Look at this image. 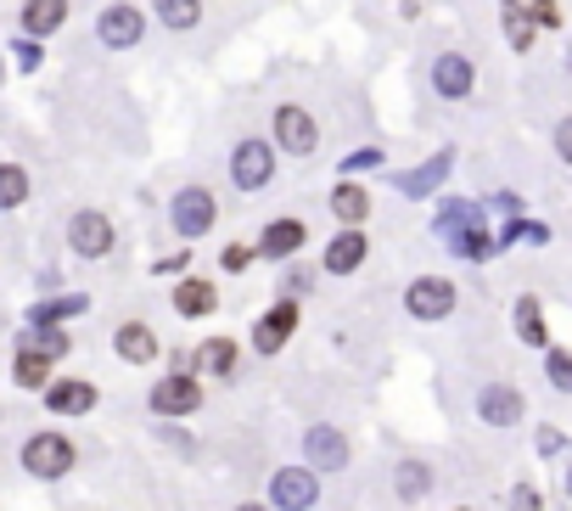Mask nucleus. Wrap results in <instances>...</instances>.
Returning a JSON list of instances; mask_svg holds the SVG:
<instances>
[{
    "label": "nucleus",
    "mask_w": 572,
    "mask_h": 511,
    "mask_svg": "<svg viewBox=\"0 0 572 511\" xmlns=\"http://www.w3.org/2000/svg\"><path fill=\"white\" fill-rule=\"evenodd\" d=\"M74 461H79V450H74V438H67V433H34L23 444V472L46 477V484H51V477H67Z\"/></svg>",
    "instance_id": "obj_1"
},
{
    "label": "nucleus",
    "mask_w": 572,
    "mask_h": 511,
    "mask_svg": "<svg viewBox=\"0 0 572 511\" xmlns=\"http://www.w3.org/2000/svg\"><path fill=\"white\" fill-rule=\"evenodd\" d=\"M471 219H478V214H471L466 203H444V208H437V237H444L460 259H488L494 242H488V231L471 226Z\"/></svg>",
    "instance_id": "obj_2"
},
{
    "label": "nucleus",
    "mask_w": 572,
    "mask_h": 511,
    "mask_svg": "<svg viewBox=\"0 0 572 511\" xmlns=\"http://www.w3.org/2000/svg\"><path fill=\"white\" fill-rule=\"evenodd\" d=\"M404 309H410L416 321H444L455 309V281L449 276H416L404 286Z\"/></svg>",
    "instance_id": "obj_3"
},
{
    "label": "nucleus",
    "mask_w": 572,
    "mask_h": 511,
    "mask_svg": "<svg viewBox=\"0 0 572 511\" xmlns=\"http://www.w3.org/2000/svg\"><path fill=\"white\" fill-rule=\"evenodd\" d=\"M230 180L242 186V191L269 186V180H276V146L258 141V136H253V141H242V146L230 152Z\"/></svg>",
    "instance_id": "obj_4"
},
{
    "label": "nucleus",
    "mask_w": 572,
    "mask_h": 511,
    "mask_svg": "<svg viewBox=\"0 0 572 511\" xmlns=\"http://www.w3.org/2000/svg\"><path fill=\"white\" fill-rule=\"evenodd\" d=\"M276 141H281V152H292V157H309V152L320 146V124H315V113H309V107H297V102L276 107Z\"/></svg>",
    "instance_id": "obj_5"
},
{
    "label": "nucleus",
    "mask_w": 572,
    "mask_h": 511,
    "mask_svg": "<svg viewBox=\"0 0 572 511\" xmlns=\"http://www.w3.org/2000/svg\"><path fill=\"white\" fill-rule=\"evenodd\" d=\"M67 242H74L79 259H107L113 253V219L101 208H79L74 226H67Z\"/></svg>",
    "instance_id": "obj_6"
},
{
    "label": "nucleus",
    "mask_w": 572,
    "mask_h": 511,
    "mask_svg": "<svg viewBox=\"0 0 572 511\" xmlns=\"http://www.w3.org/2000/svg\"><path fill=\"white\" fill-rule=\"evenodd\" d=\"M269 495H276L281 511H309L320 500V477H315V467H281L269 477Z\"/></svg>",
    "instance_id": "obj_7"
},
{
    "label": "nucleus",
    "mask_w": 572,
    "mask_h": 511,
    "mask_svg": "<svg viewBox=\"0 0 572 511\" xmlns=\"http://www.w3.org/2000/svg\"><path fill=\"white\" fill-rule=\"evenodd\" d=\"M168 214H175V231H180V237H202V231H214V219H219V203H214V191H202V186H186Z\"/></svg>",
    "instance_id": "obj_8"
},
{
    "label": "nucleus",
    "mask_w": 572,
    "mask_h": 511,
    "mask_svg": "<svg viewBox=\"0 0 572 511\" xmlns=\"http://www.w3.org/2000/svg\"><path fill=\"white\" fill-rule=\"evenodd\" d=\"M297 298H281L276 309H264L258 315V327H253V343H258V355H281L287 348V337L297 332Z\"/></svg>",
    "instance_id": "obj_9"
},
{
    "label": "nucleus",
    "mask_w": 572,
    "mask_h": 511,
    "mask_svg": "<svg viewBox=\"0 0 572 511\" xmlns=\"http://www.w3.org/2000/svg\"><path fill=\"white\" fill-rule=\"evenodd\" d=\"M152 410L157 417H191V410H202V382L196 376H163L152 388Z\"/></svg>",
    "instance_id": "obj_10"
},
{
    "label": "nucleus",
    "mask_w": 572,
    "mask_h": 511,
    "mask_svg": "<svg viewBox=\"0 0 572 511\" xmlns=\"http://www.w3.org/2000/svg\"><path fill=\"white\" fill-rule=\"evenodd\" d=\"M96 28H101V46L124 51V46H135V40L147 35V17H141V7H129V0H124V7H107V12H101Z\"/></svg>",
    "instance_id": "obj_11"
},
{
    "label": "nucleus",
    "mask_w": 572,
    "mask_h": 511,
    "mask_svg": "<svg viewBox=\"0 0 572 511\" xmlns=\"http://www.w3.org/2000/svg\"><path fill=\"white\" fill-rule=\"evenodd\" d=\"M478 417L488 427H517L522 422V394L511 388V382H488V388L478 394Z\"/></svg>",
    "instance_id": "obj_12"
},
{
    "label": "nucleus",
    "mask_w": 572,
    "mask_h": 511,
    "mask_svg": "<svg viewBox=\"0 0 572 511\" xmlns=\"http://www.w3.org/2000/svg\"><path fill=\"white\" fill-rule=\"evenodd\" d=\"M303 456H309L315 472H336V467H348V438L336 427H309L303 433Z\"/></svg>",
    "instance_id": "obj_13"
},
{
    "label": "nucleus",
    "mask_w": 572,
    "mask_h": 511,
    "mask_svg": "<svg viewBox=\"0 0 572 511\" xmlns=\"http://www.w3.org/2000/svg\"><path fill=\"white\" fill-rule=\"evenodd\" d=\"M432 85H437V95H449V102H460V95H471V85H478V74H471V56H460V51H444L432 62Z\"/></svg>",
    "instance_id": "obj_14"
},
{
    "label": "nucleus",
    "mask_w": 572,
    "mask_h": 511,
    "mask_svg": "<svg viewBox=\"0 0 572 511\" xmlns=\"http://www.w3.org/2000/svg\"><path fill=\"white\" fill-rule=\"evenodd\" d=\"M303 242H309V226H303V219H269L264 237H258V253L264 259H292V253H303Z\"/></svg>",
    "instance_id": "obj_15"
},
{
    "label": "nucleus",
    "mask_w": 572,
    "mask_h": 511,
    "mask_svg": "<svg viewBox=\"0 0 572 511\" xmlns=\"http://www.w3.org/2000/svg\"><path fill=\"white\" fill-rule=\"evenodd\" d=\"M113 348H118V360H129V366H152L157 360V332L147 321H124L113 332Z\"/></svg>",
    "instance_id": "obj_16"
},
{
    "label": "nucleus",
    "mask_w": 572,
    "mask_h": 511,
    "mask_svg": "<svg viewBox=\"0 0 572 511\" xmlns=\"http://www.w3.org/2000/svg\"><path fill=\"white\" fill-rule=\"evenodd\" d=\"M46 405L56 417H85V410H96V388L85 376H67V382H51L46 388Z\"/></svg>",
    "instance_id": "obj_17"
},
{
    "label": "nucleus",
    "mask_w": 572,
    "mask_h": 511,
    "mask_svg": "<svg viewBox=\"0 0 572 511\" xmlns=\"http://www.w3.org/2000/svg\"><path fill=\"white\" fill-rule=\"evenodd\" d=\"M365 253H370V247H365L359 231H336L331 247H326V270H331V276H348V270L365 265Z\"/></svg>",
    "instance_id": "obj_18"
},
{
    "label": "nucleus",
    "mask_w": 572,
    "mask_h": 511,
    "mask_svg": "<svg viewBox=\"0 0 572 511\" xmlns=\"http://www.w3.org/2000/svg\"><path fill=\"white\" fill-rule=\"evenodd\" d=\"M219 293H214V281H180L175 286V309L186 315V321H202V315H214Z\"/></svg>",
    "instance_id": "obj_19"
},
{
    "label": "nucleus",
    "mask_w": 572,
    "mask_h": 511,
    "mask_svg": "<svg viewBox=\"0 0 572 511\" xmlns=\"http://www.w3.org/2000/svg\"><path fill=\"white\" fill-rule=\"evenodd\" d=\"M331 214L343 219L348 231H359V219L370 214V197H365V186H354V180H343V186H336V191H331Z\"/></svg>",
    "instance_id": "obj_20"
},
{
    "label": "nucleus",
    "mask_w": 572,
    "mask_h": 511,
    "mask_svg": "<svg viewBox=\"0 0 572 511\" xmlns=\"http://www.w3.org/2000/svg\"><path fill=\"white\" fill-rule=\"evenodd\" d=\"M67 23V0H28L23 7V28L28 35H56Z\"/></svg>",
    "instance_id": "obj_21"
},
{
    "label": "nucleus",
    "mask_w": 572,
    "mask_h": 511,
    "mask_svg": "<svg viewBox=\"0 0 572 511\" xmlns=\"http://www.w3.org/2000/svg\"><path fill=\"white\" fill-rule=\"evenodd\" d=\"M427 489H432V467H427V461H398L393 495H398V500H421Z\"/></svg>",
    "instance_id": "obj_22"
},
{
    "label": "nucleus",
    "mask_w": 572,
    "mask_h": 511,
    "mask_svg": "<svg viewBox=\"0 0 572 511\" xmlns=\"http://www.w3.org/2000/svg\"><path fill=\"white\" fill-rule=\"evenodd\" d=\"M152 12L163 17V28H196L202 23V0H152Z\"/></svg>",
    "instance_id": "obj_23"
},
{
    "label": "nucleus",
    "mask_w": 572,
    "mask_h": 511,
    "mask_svg": "<svg viewBox=\"0 0 572 511\" xmlns=\"http://www.w3.org/2000/svg\"><path fill=\"white\" fill-rule=\"evenodd\" d=\"M230 366H236V343H230V337H214V343L196 348V371H202V376H225Z\"/></svg>",
    "instance_id": "obj_24"
},
{
    "label": "nucleus",
    "mask_w": 572,
    "mask_h": 511,
    "mask_svg": "<svg viewBox=\"0 0 572 511\" xmlns=\"http://www.w3.org/2000/svg\"><path fill=\"white\" fill-rule=\"evenodd\" d=\"M444 175H449V157H432L427 169H416V175H398V191H404V197H427L432 186H444Z\"/></svg>",
    "instance_id": "obj_25"
},
{
    "label": "nucleus",
    "mask_w": 572,
    "mask_h": 511,
    "mask_svg": "<svg viewBox=\"0 0 572 511\" xmlns=\"http://www.w3.org/2000/svg\"><path fill=\"white\" fill-rule=\"evenodd\" d=\"M17 382H23V388H51V355L23 348V355H17Z\"/></svg>",
    "instance_id": "obj_26"
},
{
    "label": "nucleus",
    "mask_w": 572,
    "mask_h": 511,
    "mask_svg": "<svg viewBox=\"0 0 572 511\" xmlns=\"http://www.w3.org/2000/svg\"><path fill=\"white\" fill-rule=\"evenodd\" d=\"M28 197V175L17 164H0V208H17Z\"/></svg>",
    "instance_id": "obj_27"
},
{
    "label": "nucleus",
    "mask_w": 572,
    "mask_h": 511,
    "mask_svg": "<svg viewBox=\"0 0 572 511\" xmlns=\"http://www.w3.org/2000/svg\"><path fill=\"white\" fill-rule=\"evenodd\" d=\"M517 332H522L527 343H550V337H545V315H538V298H522V304H517Z\"/></svg>",
    "instance_id": "obj_28"
},
{
    "label": "nucleus",
    "mask_w": 572,
    "mask_h": 511,
    "mask_svg": "<svg viewBox=\"0 0 572 511\" xmlns=\"http://www.w3.org/2000/svg\"><path fill=\"white\" fill-rule=\"evenodd\" d=\"M545 376H550V388L572 394V355H567V348H550V360H545Z\"/></svg>",
    "instance_id": "obj_29"
},
{
    "label": "nucleus",
    "mask_w": 572,
    "mask_h": 511,
    "mask_svg": "<svg viewBox=\"0 0 572 511\" xmlns=\"http://www.w3.org/2000/svg\"><path fill=\"white\" fill-rule=\"evenodd\" d=\"M505 28H511V46H517V51L533 46V17H527V12H511V17H505Z\"/></svg>",
    "instance_id": "obj_30"
},
{
    "label": "nucleus",
    "mask_w": 572,
    "mask_h": 511,
    "mask_svg": "<svg viewBox=\"0 0 572 511\" xmlns=\"http://www.w3.org/2000/svg\"><path fill=\"white\" fill-rule=\"evenodd\" d=\"M247 265H253V247L247 242H230L225 247V270H247Z\"/></svg>",
    "instance_id": "obj_31"
},
{
    "label": "nucleus",
    "mask_w": 572,
    "mask_h": 511,
    "mask_svg": "<svg viewBox=\"0 0 572 511\" xmlns=\"http://www.w3.org/2000/svg\"><path fill=\"white\" fill-rule=\"evenodd\" d=\"M556 152L572 164V118H561V124H556Z\"/></svg>",
    "instance_id": "obj_32"
},
{
    "label": "nucleus",
    "mask_w": 572,
    "mask_h": 511,
    "mask_svg": "<svg viewBox=\"0 0 572 511\" xmlns=\"http://www.w3.org/2000/svg\"><path fill=\"white\" fill-rule=\"evenodd\" d=\"M511 506H517V511H538V489H517Z\"/></svg>",
    "instance_id": "obj_33"
},
{
    "label": "nucleus",
    "mask_w": 572,
    "mask_h": 511,
    "mask_svg": "<svg viewBox=\"0 0 572 511\" xmlns=\"http://www.w3.org/2000/svg\"><path fill=\"white\" fill-rule=\"evenodd\" d=\"M377 164H382V157H377V152H354V157H348V164H343V169H377Z\"/></svg>",
    "instance_id": "obj_34"
},
{
    "label": "nucleus",
    "mask_w": 572,
    "mask_h": 511,
    "mask_svg": "<svg viewBox=\"0 0 572 511\" xmlns=\"http://www.w3.org/2000/svg\"><path fill=\"white\" fill-rule=\"evenodd\" d=\"M236 511H269V506H258V500H247V506H236Z\"/></svg>",
    "instance_id": "obj_35"
},
{
    "label": "nucleus",
    "mask_w": 572,
    "mask_h": 511,
    "mask_svg": "<svg viewBox=\"0 0 572 511\" xmlns=\"http://www.w3.org/2000/svg\"><path fill=\"white\" fill-rule=\"evenodd\" d=\"M567 495H572V472H567Z\"/></svg>",
    "instance_id": "obj_36"
},
{
    "label": "nucleus",
    "mask_w": 572,
    "mask_h": 511,
    "mask_svg": "<svg viewBox=\"0 0 572 511\" xmlns=\"http://www.w3.org/2000/svg\"><path fill=\"white\" fill-rule=\"evenodd\" d=\"M505 7H511V0H505Z\"/></svg>",
    "instance_id": "obj_37"
}]
</instances>
